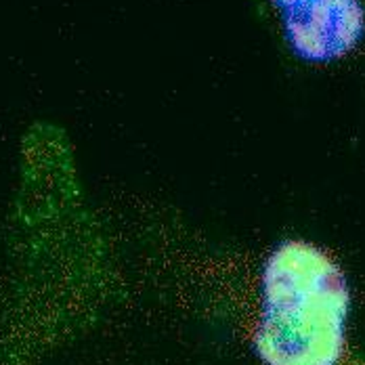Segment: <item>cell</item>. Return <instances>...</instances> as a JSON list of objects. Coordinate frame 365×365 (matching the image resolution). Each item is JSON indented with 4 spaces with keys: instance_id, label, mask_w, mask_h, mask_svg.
Returning <instances> with one entry per match:
<instances>
[{
    "instance_id": "cell-1",
    "label": "cell",
    "mask_w": 365,
    "mask_h": 365,
    "mask_svg": "<svg viewBox=\"0 0 365 365\" xmlns=\"http://www.w3.org/2000/svg\"><path fill=\"white\" fill-rule=\"evenodd\" d=\"M351 290L342 269L309 242H284L264 262L255 351L264 365H340Z\"/></svg>"
},
{
    "instance_id": "cell-2",
    "label": "cell",
    "mask_w": 365,
    "mask_h": 365,
    "mask_svg": "<svg viewBox=\"0 0 365 365\" xmlns=\"http://www.w3.org/2000/svg\"><path fill=\"white\" fill-rule=\"evenodd\" d=\"M296 63L331 70L365 48V0H262Z\"/></svg>"
}]
</instances>
